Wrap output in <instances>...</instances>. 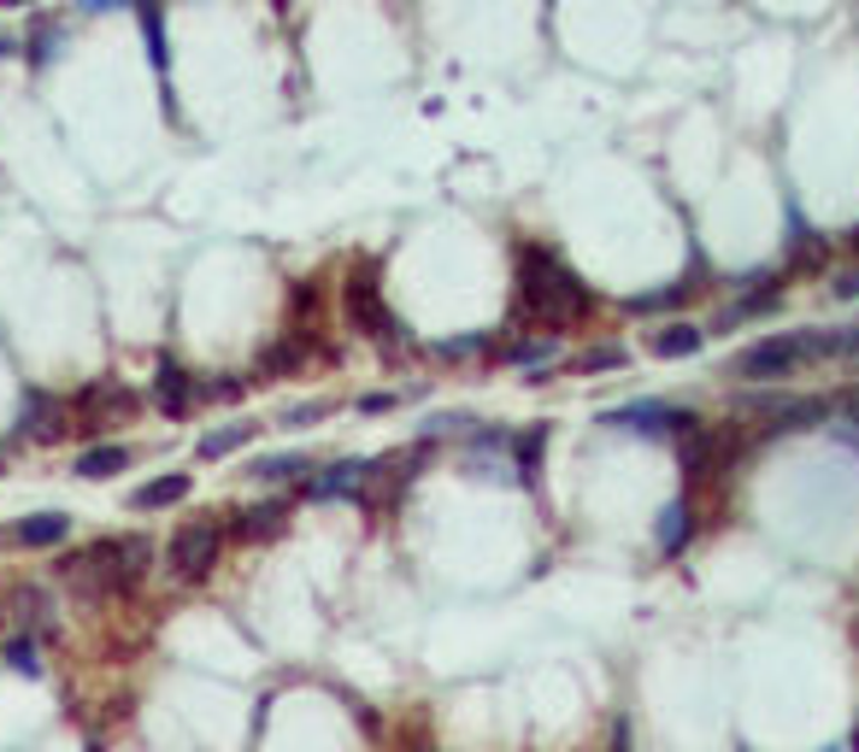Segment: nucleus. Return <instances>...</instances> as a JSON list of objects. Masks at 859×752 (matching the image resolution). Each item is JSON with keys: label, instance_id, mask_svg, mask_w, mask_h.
I'll list each match as a JSON object with an SVG mask.
<instances>
[{"label": "nucleus", "instance_id": "a878e982", "mask_svg": "<svg viewBox=\"0 0 859 752\" xmlns=\"http://www.w3.org/2000/svg\"><path fill=\"white\" fill-rule=\"evenodd\" d=\"M830 295H836V300H853V295H859V270H836V277H830Z\"/></svg>", "mask_w": 859, "mask_h": 752}, {"label": "nucleus", "instance_id": "39448f33", "mask_svg": "<svg viewBox=\"0 0 859 752\" xmlns=\"http://www.w3.org/2000/svg\"><path fill=\"white\" fill-rule=\"evenodd\" d=\"M342 306H347V318H354V329H365V336H395V318H388V306H383V283H377L372 265L347 277Z\"/></svg>", "mask_w": 859, "mask_h": 752}, {"label": "nucleus", "instance_id": "aec40b11", "mask_svg": "<svg viewBox=\"0 0 859 752\" xmlns=\"http://www.w3.org/2000/svg\"><path fill=\"white\" fill-rule=\"evenodd\" d=\"M554 342H513V347H506V365H519V370H542L547 359H554Z\"/></svg>", "mask_w": 859, "mask_h": 752}, {"label": "nucleus", "instance_id": "a211bd4d", "mask_svg": "<svg viewBox=\"0 0 859 752\" xmlns=\"http://www.w3.org/2000/svg\"><path fill=\"white\" fill-rule=\"evenodd\" d=\"M248 442H254V424L213 429V435H200V458H224V453H236V447H248Z\"/></svg>", "mask_w": 859, "mask_h": 752}, {"label": "nucleus", "instance_id": "2f4dec72", "mask_svg": "<svg viewBox=\"0 0 859 752\" xmlns=\"http://www.w3.org/2000/svg\"><path fill=\"white\" fill-rule=\"evenodd\" d=\"M853 752H859V729H853Z\"/></svg>", "mask_w": 859, "mask_h": 752}, {"label": "nucleus", "instance_id": "9b49d317", "mask_svg": "<svg viewBox=\"0 0 859 752\" xmlns=\"http://www.w3.org/2000/svg\"><path fill=\"white\" fill-rule=\"evenodd\" d=\"M365 476H372V465H359V458H342V465H336L330 476H318V483L306 488V494H313V499H354V494L365 488Z\"/></svg>", "mask_w": 859, "mask_h": 752}, {"label": "nucleus", "instance_id": "6ab92c4d", "mask_svg": "<svg viewBox=\"0 0 859 752\" xmlns=\"http://www.w3.org/2000/svg\"><path fill=\"white\" fill-rule=\"evenodd\" d=\"M624 365H630L624 347H589V353L571 359V370H577V376H601V370H624Z\"/></svg>", "mask_w": 859, "mask_h": 752}, {"label": "nucleus", "instance_id": "473e14b6", "mask_svg": "<svg viewBox=\"0 0 859 752\" xmlns=\"http://www.w3.org/2000/svg\"><path fill=\"white\" fill-rule=\"evenodd\" d=\"M0 53H7V41H0Z\"/></svg>", "mask_w": 859, "mask_h": 752}, {"label": "nucleus", "instance_id": "ddd939ff", "mask_svg": "<svg viewBox=\"0 0 859 752\" xmlns=\"http://www.w3.org/2000/svg\"><path fill=\"white\" fill-rule=\"evenodd\" d=\"M283 524H289V499H265V506L236 517V535L241 541H265V535H277Z\"/></svg>", "mask_w": 859, "mask_h": 752}, {"label": "nucleus", "instance_id": "7c9ffc66", "mask_svg": "<svg viewBox=\"0 0 859 752\" xmlns=\"http://www.w3.org/2000/svg\"><path fill=\"white\" fill-rule=\"evenodd\" d=\"M0 7H36V0H0Z\"/></svg>", "mask_w": 859, "mask_h": 752}, {"label": "nucleus", "instance_id": "bb28decb", "mask_svg": "<svg viewBox=\"0 0 859 752\" xmlns=\"http://www.w3.org/2000/svg\"><path fill=\"white\" fill-rule=\"evenodd\" d=\"M388 406H395V394H359V412H365V417H377V412H388Z\"/></svg>", "mask_w": 859, "mask_h": 752}, {"label": "nucleus", "instance_id": "7ed1b4c3", "mask_svg": "<svg viewBox=\"0 0 859 752\" xmlns=\"http://www.w3.org/2000/svg\"><path fill=\"white\" fill-rule=\"evenodd\" d=\"M825 353H836V336H818V329H807V336H766L748 353H735L730 370L748 376V383H777V376H794L807 359H825Z\"/></svg>", "mask_w": 859, "mask_h": 752}, {"label": "nucleus", "instance_id": "393cba45", "mask_svg": "<svg viewBox=\"0 0 859 752\" xmlns=\"http://www.w3.org/2000/svg\"><path fill=\"white\" fill-rule=\"evenodd\" d=\"M488 347V336H460V342H436V353L442 359H465V353H483Z\"/></svg>", "mask_w": 859, "mask_h": 752}, {"label": "nucleus", "instance_id": "b1692460", "mask_svg": "<svg viewBox=\"0 0 859 752\" xmlns=\"http://www.w3.org/2000/svg\"><path fill=\"white\" fill-rule=\"evenodd\" d=\"M542 442H547V429H542V424H536V429H530V435H524V442H519V471H524V476H536V458H542Z\"/></svg>", "mask_w": 859, "mask_h": 752}, {"label": "nucleus", "instance_id": "4468645a", "mask_svg": "<svg viewBox=\"0 0 859 752\" xmlns=\"http://www.w3.org/2000/svg\"><path fill=\"white\" fill-rule=\"evenodd\" d=\"M24 435H30V442H59V435H66V424H59V400H48V394H30Z\"/></svg>", "mask_w": 859, "mask_h": 752}, {"label": "nucleus", "instance_id": "c85d7f7f", "mask_svg": "<svg viewBox=\"0 0 859 752\" xmlns=\"http://www.w3.org/2000/svg\"><path fill=\"white\" fill-rule=\"evenodd\" d=\"M313 417H324V406H295L289 417H283V424H313Z\"/></svg>", "mask_w": 859, "mask_h": 752}, {"label": "nucleus", "instance_id": "4be33fe9", "mask_svg": "<svg viewBox=\"0 0 859 752\" xmlns=\"http://www.w3.org/2000/svg\"><path fill=\"white\" fill-rule=\"evenodd\" d=\"M12 612L24 617V623H42V617H48V594H42V588H18V594H12Z\"/></svg>", "mask_w": 859, "mask_h": 752}, {"label": "nucleus", "instance_id": "f257e3e1", "mask_svg": "<svg viewBox=\"0 0 859 752\" xmlns=\"http://www.w3.org/2000/svg\"><path fill=\"white\" fill-rule=\"evenodd\" d=\"M589 311V288L577 283V270H565L547 247H524L519 254V318L560 329Z\"/></svg>", "mask_w": 859, "mask_h": 752}, {"label": "nucleus", "instance_id": "20e7f679", "mask_svg": "<svg viewBox=\"0 0 859 752\" xmlns=\"http://www.w3.org/2000/svg\"><path fill=\"white\" fill-rule=\"evenodd\" d=\"M218 547H224V524H218V517H189V524L171 535L177 576H207L218 564Z\"/></svg>", "mask_w": 859, "mask_h": 752}, {"label": "nucleus", "instance_id": "2eb2a0df", "mask_svg": "<svg viewBox=\"0 0 859 752\" xmlns=\"http://www.w3.org/2000/svg\"><path fill=\"white\" fill-rule=\"evenodd\" d=\"M653 541H660V553H683V541H689V499H671V506L660 512Z\"/></svg>", "mask_w": 859, "mask_h": 752}, {"label": "nucleus", "instance_id": "1a4fd4ad", "mask_svg": "<svg viewBox=\"0 0 859 752\" xmlns=\"http://www.w3.org/2000/svg\"><path fill=\"white\" fill-rule=\"evenodd\" d=\"M701 342H707V329L678 318V324L653 329V336H648V353H653V359H694V353H701Z\"/></svg>", "mask_w": 859, "mask_h": 752}, {"label": "nucleus", "instance_id": "c756f323", "mask_svg": "<svg viewBox=\"0 0 859 752\" xmlns=\"http://www.w3.org/2000/svg\"><path fill=\"white\" fill-rule=\"evenodd\" d=\"M112 7H130V0H83V12H112Z\"/></svg>", "mask_w": 859, "mask_h": 752}, {"label": "nucleus", "instance_id": "0eeeda50", "mask_svg": "<svg viewBox=\"0 0 859 752\" xmlns=\"http://www.w3.org/2000/svg\"><path fill=\"white\" fill-rule=\"evenodd\" d=\"M195 400H200V383H195V376L177 370L171 359H159V370H154V406L166 412V417H189Z\"/></svg>", "mask_w": 859, "mask_h": 752}, {"label": "nucleus", "instance_id": "dca6fc26", "mask_svg": "<svg viewBox=\"0 0 859 752\" xmlns=\"http://www.w3.org/2000/svg\"><path fill=\"white\" fill-rule=\"evenodd\" d=\"M313 471L300 453H271V458H254V471L248 476H259V483H300V476Z\"/></svg>", "mask_w": 859, "mask_h": 752}, {"label": "nucleus", "instance_id": "5701e85b", "mask_svg": "<svg viewBox=\"0 0 859 752\" xmlns=\"http://www.w3.org/2000/svg\"><path fill=\"white\" fill-rule=\"evenodd\" d=\"M7 664H12V671H24V676H42V659H36V641H24V635H18V641L7 646Z\"/></svg>", "mask_w": 859, "mask_h": 752}, {"label": "nucleus", "instance_id": "423d86ee", "mask_svg": "<svg viewBox=\"0 0 859 752\" xmlns=\"http://www.w3.org/2000/svg\"><path fill=\"white\" fill-rule=\"evenodd\" d=\"M606 424L612 429H636V435H689L694 429V412L665 406V400H636V406H612Z\"/></svg>", "mask_w": 859, "mask_h": 752}, {"label": "nucleus", "instance_id": "412c9836", "mask_svg": "<svg viewBox=\"0 0 859 752\" xmlns=\"http://www.w3.org/2000/svg\"><path fill=\"white\" fill-rule=\"evenodd\" d=\"M683 300H689V288L678 283V288H653V295H630L624 306H630V311H678Z\"/></svg>", "mask_w": 859, "mask_h": 752}, {"label": "nucleus", "instance_id": "cd10ccee", "mask_svg": "<svg viewBox=\"0 0 859 752\" xmlns=\"http://www.w3.org/2000/svg\"><path fill=\"white\" fill-rule=\"evenodd\" d=\"M207 394H218V400H236V394H241V383H236V376H224V383H213Z\"/></svg>", "mask_w": 859, "mask_h": 752}, {"label": "nucleus", "instance_id": "6e6552de", "mask_svg": "<svg viewBox=\"0 0 859 752\" xmlns=\"http://www.w3.org/2000/svg\"><path fill=\"white\" fill-rule=\"evenodd\" d=\"M66 535H71L66 512H36V517H24V524H12L0 541H12V547H59Z\"/></svg>", "mask_w": 859, "mask_h": 752}, {"label": "nucleus", "instance_id": "f3484780", "mask_svg": "<svg viewBox=\"0 0 859 752\" xmlns=\"http://www.w3.org/2000/svg\"><path fill=\"white\" fill-rule=\"evenodd\" d=\"M83 412H89V417H107V412H112V417H125V412H136V394H130V388H118V383H100V388L83 394Z\"/></svg>", "mask_w": 859, "mask_h": 752}, {"label": "nucleus", "instance_id": "f8f14e48", "mask_svg": "<svg viewBox=\"0 0 859 752\" xmlns=\"http://www.w3.org/2000/svg\"><path fill=\"white\" fill-rule=\"evenodd\" d=\"M130 465V447H118V442H100V447H89L83 458H77V476H83V483H107V476H118Z\"/></svg>", "mask_w": 859, "mask_h": 752}, {"label": "nucleus", "instance_id": "f03ea898", "mask_svg": "<svg viewBox=\"0 0 859 752\" xmlns=\"http://www.w3.org/2000/svg\"><path fill=\"white\" fill-rule=\"evenodd\" d=\"M148 564H154L148 535H107L89 553L66 558V576H77L83 588H100V594H130L148 576Z\"/></svg>", "mask_w": 859, "mask_h": 752}, {"label": "nucleus", "instance_id": "9d476101", "mask_svg": "<svg viewBox=\"0 0 859 752\" xmlns=\"http://www.w3.org/2000/svg\"><path fill=\"white\" fill-rule=\"evenodd\" d=\"M189 488H195V476H189V471H171V476H154V483H141V488L130 494V506H136V512H166V506H177V499H189Z\"/></svg>", "mask_w": 859, "mask_h": 752}]
</instances>
